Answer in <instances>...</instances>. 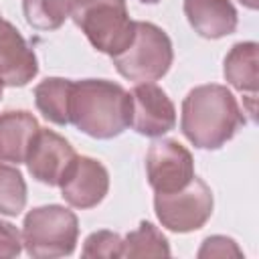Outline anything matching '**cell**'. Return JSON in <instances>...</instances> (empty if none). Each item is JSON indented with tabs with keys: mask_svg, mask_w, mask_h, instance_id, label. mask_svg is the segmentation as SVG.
I'll list each match as a JSON object with an SVG mask.
<instances>
[{
	"mask_svg": "<svg viewBox=\"0 0 259 259\" xmlns=\"http://www.w3.org/2000/svg\"><path fill=\"white\" fill-rule=\"evenodd\" d=\"M184 14L204 38H223L237 28V10L231 0H184Z\"/></svg>",
	"mask_w": 259,
	"mask_h": 259,
	"instance_id": "12",
	"label": "cell"
},
{
	"mask_svg": "<svg viewBox=\"0 0 259 259\" xmlns=\"http://www.w3.org/2000/svg\"><path fill=\"white\" fill-rule=\"evenodd\" d=\"M130 125L148 138H158L176 125V109L164 89L138 83L130 91Z\"/></svg>",
	"mask_w": 259,
	"mask_h": 259,
	"instance_id": "8",
	"label": "cell"
},
{
	"mask_svg": "<svg viewBox=\"0 0 259 259\" xmlns=\"http://www.w3.org/2000/svg\"><path fill=\"white\" fill-rule=\"evenodd\" d=\"M26 204V184L16 166L0 162V212L16 217Z\"/></svg>",
	"mask_w": 259,
	"mask_h": 259,
	"instance_id": "18",
	"label": "cell"
},
{
	"mask_svg": "<svg viewBox=\"0 0 259 259\" xmlns=\"http://www.w3.org/2000/svg\"><path fill=\"white\" fill-rule=\"evenodd\" d=\"M241 4H245L247 8H251V10H255L257 8V4H259V0H239Z\"/></svg>",
	"mask_w": 259,
	"mask_h": 259,
	"instance_id": "22",
	"label": "cell"
},
{
	"mask_svg": "<svg viewBox=\"0 0 259 259\" xmlns=\"http://www.w3.org/2000/svg\"><path fill=\"white\" fill-rule=\"evenodd\" d=\"M22 12L32 28L55 30L71 14V0H22Z\"/></svg>",
	"mask_w": 259,
	"mask_h": 259,
	"instance_id": "17",
	"label": "cell"
},
{
	"mask_svg": "<svg viewBox=\"0 0 259 259\" xmlns=\"http://www.w3.org/2000/svg\"><path fill=\"white\" fill-rule=\"evenodd\" d=\"M121 243H123V239L117 233L97 231L85 239L83 255L85 257H107V259L121 257Z\"/></svg>",
	"mask_w": 259,
	"mask_h": 259,
	"instance_id": "19",
	"label": "cell"
},
{
	"mask_svg": "<svg viewBox=\"0 0 259 259\" xmlns=\"http://www.w3.org/2000/svg\"><path fill=\"white\" fill-rule=\"evenodd\" d=\"M241 125H245V115L225 85H198L188 91L182 101L180 130L196 148L217 150L225 146Z\"/></svg>",
	"mask_w": 259,
	"mask_h": 259,
	"instance_id": "1",
	"label": "cell"
},
{
	"mask_svg": "<svg viewBox=\"0 0 259 259\" xmlns=\"http://www.w3.org/2000/svg\"><path fill=\"white\" fill-rule=\"evenodd\" d=\"M73 146L53 130L38 127L28 154H26V166L32 178H36L42 184L59 186L65 170L75 158Z\"/></svg>",
	"mask_w": 259,
	"mask_h": 259,
	"instance_id": "10",
	"label": "cell"
},
{
	"mask_svg": "<svg viewBox=\"0 0 259 259\" xmlns=\"http://www.w3.org/2000/svg\"><path fill=\"white\" fill-rule=\"evenodd\" d=\"M170 247L166 237L152 225L140 223L136 231H132L121 243V257H168Z\"/></svg>",
	"mask_w": 259,
	"mask_h": 259,
	"instance_id": "16",
	"label": "cell"
},
{
	"mask_svg": "<svg viewBox=\"0 0 259 259\" xmlns=\"http://www.w3.org/2000/svg\"><path fill=\"white\" fill-rule=\"evenodd\" d=\"M61 196L75 208L97 206L109 190V174L105 166L89 156H75L65 170L61 182Z\"/></svg>",
	"mask_w": 259,
	"mask_h": 259,
	"instance_id": "9",
	"label": "cell"
},
{
	"mask_svg": "<svg viewBox=\"0 0 259 259\" xmlns=\"http://www.w3.org/2000/svg\"><path fill=\"white\" fill-rule=\"evenodd\" d=\"M257 42H237L225 57V79L241 93L255 101L259 85V51Z\"/></svg>",
	"mask_w": 259,
	"mask_h": 259,
	"instance_id": "14",
	"label": "cell"
},
{
	"mask_svg": "<svg viewBox=\"0 0 259 259\" xmlns=\"http://www.w3.org/2000/svg\"><path fill=\"white\" fill-rule=\"evenodd\" d=\"M71 89L73 81L51 77L40 81L34 87L36 109L53 123L67 125L69 123V107H71Z\"/></svg>",
	"mask_w": 259,
	"mask_h": 259,
	"instance_id": "15",
	"label": "cell"
},
{
	"mask_svg": "<svg viewBox=\"0 0 259 259\" xmlns=\"http://www.w3.org/2000/svg\"><path fill=\"white\" fill-rule=\"evenodd\" d=\"M229 255H235V257H241V249L235 245L233 239L229 237H221V235H214V237H208L204 239L200 251H198V257H229Z\"/></svg>",
	"mask_w": 259,
	"mask_h": 259,
	"instance_id": "20",
	"label": "cell"
},
{
	"mask_svg": "<svg viewBox=\"0 0 259 259\" xmlns=\"http://www.w3.org/2000/svg\"><path fill=\"white\" fill-rule=\"evenodd\" d=\"M79 237L75 212L59 204L32 208L24 217L22 245L30 257L53 259L71 255Z\"/></svg>",
	"mask_w": 259,
	"mask_h": 259,
	"instance_id": "5",
	"label": "cell"
},
{
	"mask_svg": "<svg viewBox=\"0 0 259 259\" xmlns=\"http://www.w3.org/2000/svg\"><path fill=\"white\" fill-rule=\"evenodd\" d=\"M38 63L34 51L14 24L0 18V83L8 87H22L34 79Z\"/></svg>",
	"mask_w": 259,
	"mask_h": 259,
	"instance_id": "11",
	"label": "cell"
},
{
	"mask_svg": "<svg viewBox=\"0 0 259 259\" xmlns=\"http://www.w3.org/2000/svg\"><path fill=\"white\" fill-rule=\"evenodd\" d=\"M156 217L162 227L174 233L200 229L212 214V192L204 180L192 178L184 188L174 192H156Z\"/></svg>",
	"mask_w": 259,
	"mask_h": 259,
	"instance_id": "6",
	"label": "cell"
},
{
	"mask_svg": "<svg viewBox=\"0 0 259 259\" xmlns=\"http://www.w3.org/2000/svg\"><path fill=\"white\" fill-rule=\"evenodd\" d=\"M0 97H2V83H0Z\"/></svg>",
	"mask_w": 259,
	"mask_h": 259,
	"instance_id": "24",
	"label": "cell"
},
{
	"mask_svg": "<svg viewBox=\"0 0 259 259\" xmlns=\"http://www.w3.org/2000/svg\"><path fill=\"white\" fill-rule=\"evenodd\" d=\"M71 18L93 49L109 57L123 51L134 36L125 0H71Z\"/></svg>",
	"mask_w": 259,
	"mask_h": 259,
	"instance_id": "3",
	"label": "cell"
},
{
	"mask_svg": "<svg viewBox=\"0 0 259 259\" xmlns=\"http://www.w3.org/2000/svg\"><path fill=\"white\" fill-rule=\"evenodd\" d=\"M172 42L168 34L152 22H134L130 45L111 57L117 73L130 81L150 83L164 77L172 65Z\"/></svg>",
	"mask_w": 259,
	"mask_h": 259,
	"instance_id": "4",
	"label": "cell"
},
{
	"mask_svg": "<svg viewBox=\"0 0 259 259\" xmlns=\"http://www.w3.org/2000/svg\"><path fill=\"white\" fill-rule=\"evenodd\" d=\"M146 174L154 192H174L194 178V160L176 140H160L148 148Z\"/></svg>",
	"mask_w": 259,
	"mask_h": 259,
	"instance_id": "7",
	"label": "cell"
},
{
	"mask_svg": "<svg viewBox=\"0 0 259 259\" xmlns=\"http://www.w3.org/2000/svg\"><path fill=\"white\" fill-rule=\"evenodd\" d=\"M69 123L83 134L109 140L130 125V93L113 81H73Z\"/></svg>",
	"mask_w": 259,
	"mask_h": 259,
	"instance_id": "2",
	"label": "cell"
},
{
	"mask_svg": "<svg viewBox=\"0 0 259 259\" xmlns=\"http://www.w3.org/2000/svg\"><path fill=\"white\" fill-rule=\"evenodd\" d=\"M22 251V237L18 229L6 221H0V257H16Z\"/></svg>",
	"mask_w": 259,
	"mask_h": 259,
	"instance_id": "21",
	"label": "cell"
},
{
	"mask_svg": "<svg viewBox=\"0 0 259 259\" xmlns=\"http://www.w3.org/2000/svg\"><path fill=\"white\" fill-rule=\"evenodd\" d=\"M38 127L36 117L24 109L0 113V160L12 164L26 162L28 148Z\"/></svg>",
	"mask_w": 259,
	"mask_h": 259,
	"instance_id": "13",
	"label": "cell"
},
{
	"mask_svg": "<svg viewBox=\"0 0 259 259\" xmlns=\"http://www.w3.org/2000/svg\"><path fill=\"white\" fill-rule=\"evenodd\" d=\"M142 2H144V4H156L158 0H142Z\"/></svg>",
	"mask_w": 259,
	"mask_h": 259,
	"instance_id": "23",
	"label": "cell"
}]
</instances>
